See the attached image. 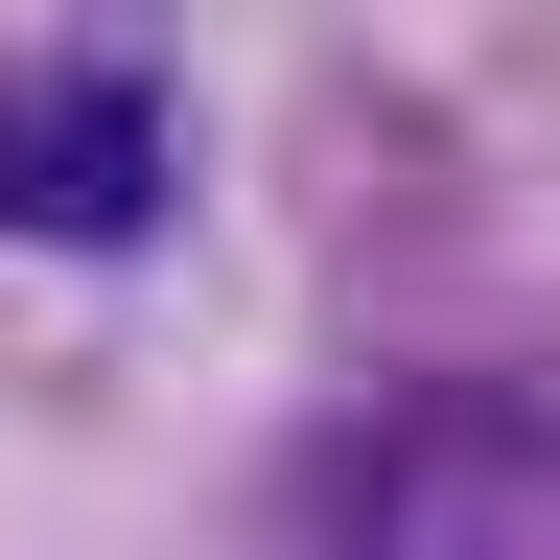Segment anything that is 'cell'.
Masks as SVG:
<instances>
[{
    "mask_svg": "<svg viewBox=\"0 0 560 560\" xmlns=\"http://www.w3.org/2000/svg\"><path fill=\"white\" fill-rule=\"evenodd\" d=\"M0 210H24V234H140V210H164V94H140V70H47V94L0 117Z\"/></svg>",
    "mask_w": 560,
    "mask_h": 560,
    "instance_id": "6da1fadb",
    "label": "cell"
}]
</instances>
